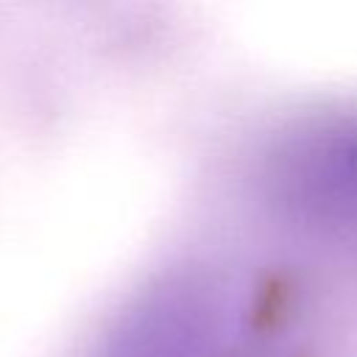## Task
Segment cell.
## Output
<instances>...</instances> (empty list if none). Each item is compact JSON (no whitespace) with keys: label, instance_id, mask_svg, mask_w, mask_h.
<instances>
[{"label":"cell","instance_id":"cell-1","mask_svg":"<svg viewBox=\"0 0 357 357\" xmlns=\"http://www.w3.org/2000/svg\"><path fill=\"white\" fill-rule=\"evenodd\" d=\"M276 198L315 223H357V117L301 128L273 159Z\"/></svg>","mask_w":357,"mask_h":357}]
</instances>
